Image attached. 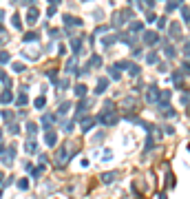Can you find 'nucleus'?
<instances>
[{
  "label": "nucleus",
  "instance_id": "obj_1",
  "mask_svg": "<svg viewBox=\"0 0 190 199\" xmlns=\"http://www.w3.org/2000/svg\"><path fill=\"white\" fill-rule=\"evenodd\" d=\"M0 62H9V56L7 53H0Z\"/></svg>",
  "mask_w": 190,
  "mask_h": 199
}]
</instances>
